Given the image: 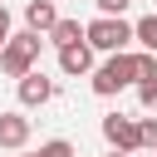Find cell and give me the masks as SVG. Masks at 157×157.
Returning a JSON list of instances; mask_svg holds the SVG:
<instances>
[{"label":"cell","mask_w":157,"mask_h":157,"mask_svg":"<svg viewBox=\"0 0 157 157\" xmlns=\"http://www.w3.org/2000/svg\"><path fill=\"white\" fill-rule=\"evenodd\" d=\"M108 157H128V152H108Z\"/></svg>","instance_id":"obj_18"},{"label":"cell","mask_w":157,"mask_h":157,"mask_svg":"<svg viewBox=\"0 0 157 157\" xmlns=\"http://www.w3.org/2000/svg\"><path fill=\"white\" fill-rule=\"evenodd\" d=\"M132 39H137L147 54H157V15H142V20L132 25Z\"/></svg>","instance_id":"obj_10"},{"label":"cell","mask_w":157,"mask_h":157,"mask_svg":"<svg viewBox=\"0 0 157 157\" xmlns=\"http://www.w3.org/2000/svg\"><path fill=\"white\" fill-rule=\"evenodd\" d=\"M88 83H93V93H98V98H113V93L132 88V83H137V54H132V49L108 54V59L88 74Z\"/></svg>","instance_id":"obj_1"},{"label":"cell","mask_w":157,"mask_h":157,"mask_svg":"<svg viewBox=\"0 0 157 157\" xmlns=\"http://www.w3.org/2000/svg\"><path fill=\"white\" fill-rule=\"evenodd\" d=\"M83 39H88L93 54H123V49L132 44V25H128L123 15H118V20H113V15H98V20L83 25Z\"/></svg>","instance_id":"obj_3"},{"label":"cell","mask_w":157,"mask_h":157,"mask_svg":"<svg viewBox=\"0 0 157 157\" xmlns=\"http://www.w3.org/2000/svg\"><path fill=\"white\" fill-rule=\"evenodd\" d=\"M103 137H108V152H142V132H137V118L128 113H108L103 118Z\"/></svg>","instance_id":"obj_4"},{"label":"cell","mask_w":157,"mask_h":157,"mask_svg":"<svg viewBox=\"0 0 157 157\" xmlns=\"http://www.w3.org/2000/svg\"><path fill=\"white\" fill-rule=\"evenodd\" d=\"M98 64H93V49H88V39L83 44H69V49H59V74H69V78H88Z\"/></svg>","instance_id":"obj_7"},{"label":"cell","mask_w":157,"mask_h":157,"mask_svg":"<svg viewBox=\"0 0 157 157\" xmlns=\"http://www.w3.org/2000/svg\"><path fill=\"white\" fill-rule=\"evenodd\" d=\"M93 5H98V15H113V20H118V15H123L132 0H93Z\"/></svg>","instance_id":"obj_15"},{"label":"cell","mask_w":157,"mask_h":157,"mask_svg":"<svg viewBox=\"0 0 157 157\" xmlns=\"http://www.w3.org/2000/svg\"><path fill=\"white\" fill-rule=\"evenodd\" d=\"M29 132H34V123L25 118V108H5V113H0V147L20 152V147L29 142Z\"/></svg>","instance_id":"obj_5"},{"label":"cell","mask_w":157,"mask_h":157,"mask_svg":"<svg viewBox=\"0 0 157 157\" xmlns=\"http://www.w3.org/2000/svg\"><path fill=\"white\" fill-rule=\"evenodd\" d=\"M39 44H44V34H29V29L10 34V44L0 49V74L20 83L29 69H39Z\"/></svg>","instance_id":"obj_2"},{"label":"cell","mask_w":157,"mask_h":157,"mask_svg":"<svg viewBox=\"0 0 157 157\" xmlns=\"http://www.w3.org/2000/svg\"><path fill=\"white\" fill-rule=\"evenodd\" d=\"M25 25H29V34H49L59 25V5L54 0H29L25 5Z\"/></svg>","instance_id":"obj_8"},{"label":"cell","mask_w":157,"mask_h":157,"mask_svg":"<svg viewBox=\"0 0 157 157\" xmlns=\"http://www.w3.org/2000/svg\"><path fill=\"white\" fill-rule=\"evenodd\" d=\"M10 34H15V29H10V10H5V5H0V49H5V44H10Z\"/></svg>","instance_id":"obj_16"},{"label":"cell","mask_w":157,"mask_h":157,"mask_svg":"<svg viewBox=\"0 0 157 157\" xmlns=\"http://www.w3.org/2000/svg\"><path fill=\"white\" fill-rule=\"evenodd\" d=\"M15 93H20V108H44V103L54 98V78H44L39 69H29V74L15 83Z\"/></svg>","instance_id":"obj_6"},{"label":"cell","mask_w":157,"mask_h":157,"mask_svg":"<svg viewBox=\"0 0 157 157\" xmlns=\"http://www.w3.org/2000/svg\"><path fill=\"white\" fill-rule=\"evenodd\" d=\"M44 39H49L54 49H69V44H83V25H78V20H64V15H59V25H54V29L44 34Z\"/></svg>","instance_id":"obj_9"},{"label":"cell","mask_w":157,"mask_h":157,"mask_svg":"<svg viewBox=\"0 0 157 157\" xmlns=\"http://www.w3.org/2000/svg\"><path fill=\"white\" fill-rule=\"evenodd\" d=\"M137 103H142L147 113H157V78H142V83H137Z\"/></svg>","instance_id":"obj_13"},{"label":"cell","mask_w":157,"mask_h":157,"mask_svg":"<svg viewBox=\"0 0 157 157\" xmlns=\"http://www.w3.org/2000/svg\"><path fill=\"white\" fill-rule=\"evenodd\" d=\"M15 157H34V152H15Z\"/></svg>","instance_id":"obj_17"},{"label":"cell","mask_w":157,"mask_h":157,"mask_svg":"<svg viewBox=\"0 0 157 157\" xmlns=\"http://www.w3.org/2000/svg\"><path fill=\"white\" fill-rule=\"evenodd\" d=\"M34 157H74V142L69 137H49V142H39Z\"/></svg>","instance_id":"obj_11"},{"label":"cell","mask_w":157,"mask_h":157,"mask_svg":"<svg viewBox=\"0 0 157 157\" xmlns=\"http://www.w3.org/2000/svg\"><path fill=\"white\" fill-rule=\"evenodd\" d=\"M152 157H157V152H152Z\"/></svg>","instance_id":"obj_19"},{"label":"cell","mask_w":157,"mask_h":157,"mask_svg":"<svg viewBox=\"0 0 157 157\" xmlns=\"http://www.w3.org/2000/svg\"><path fill=\"white\" fill-rule=\"evenodd\" d=\"M132 54H137V83L157 78V54H147V49H132Z\"/></svg>","instance_id":"obj_12"},{"label":"cell","mask_w":157,"mask_h":157,"mask_svg":"<svg viewBox=\"0 0 157 157\" xmlns=\"http://www.w3.org/2000/svg\"><path fill=\"white\" fill-rule=\"evenodd\" d=\"M137 132H142V147L157 152V118H137Z\"/></svg>","instance_id":"obj_14"}]
</instances>
